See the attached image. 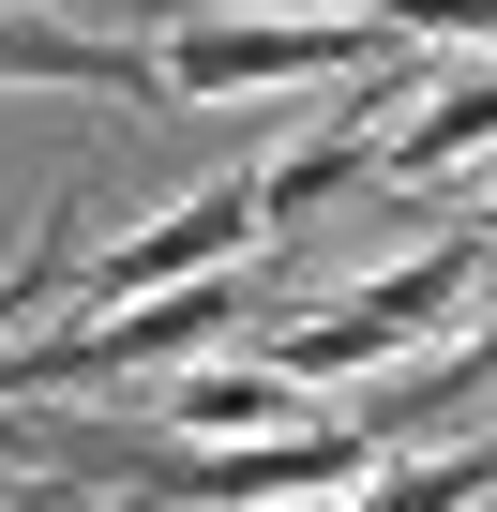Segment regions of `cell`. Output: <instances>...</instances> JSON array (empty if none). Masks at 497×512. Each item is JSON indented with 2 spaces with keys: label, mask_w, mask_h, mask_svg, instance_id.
Masks as SVG:
<instances>
[{
  "label": "cell",
  "mask_w": 497,
  "mask_h": 512,
  "mask_svg": "<svg viewBox=\"0 0 497 512\" xmlns=\"http://www.w3.org/2000/svg\"><path fill=\"white\" fill-rule=\"evenodd\" d=\"M482 151H497V46L407 91V121L377 136V181H452V166H482Z\"/></svg>",
  "instance_id": "52a82bcc"
},
{
  "label": "cell",
  "mask_w": 497,
  "mask_h": 512,
  "mask_svg": "<svg viewBox=\"0 0 497 512\" xmlns=\"http://www.w3.org/2000/svg\"><path fill=\"white\" fill-rule=\"evenodd\" d=\"M0 512H106V482H91V467H61V482H0Z\"/></svg>",
  "instance_id": "9c48e42d"
},
{
  "label": "cell",
  "mask_w": 497,
  "mask_h": 512,
  "mask_svg": "<svg viewBox=\"0 0 497 512\" xmlns=\"http://www.w3.org/2000/svg\"><path fill=\"white\" fill-rule=\"evenodd\" d=\"M467 226H497V181H482V196H467Z\"/></svg>",
  "instance_id": "8fae6325"
},
{
  "label": "cell",
  "mask_w": 497,
  "mask_h": 512,
  "mask_svg": "<svg viewBox=\"0 0 497 512\" xmlns=\"http://www.w3.org/2000/svg\"><path fill=\"white\" fill-rule=\"evenodd\" d=\"M482 272H497V226H437L422 256H392V272H362L347 302H317V317H287L272 332V362L302 377V392H347V377H392L407 347H437L467 302H482Z\"/></svg>",
  "instance_id": "6da1fadb"
},
{
  "label": "cell",
  "mask_w": 497,
  "mask_h": 512,
  "mask_svg": "<svg viewBox=\"0 0 497 512\" xmlns=\"http://www.w3.org/2000/svg\"><path fill=\"white\" fill-rule=\"evenodd\" d=\"M272 16H377V0H272Z\"/></svg>",
  "instance_id": "30bf717a"
},
{
  "label": "cell",
  "mask_w": 497,
  "mask_h": 512,
  "mask_svg": "<svg viewBox=\"0 0 497 512\" xmlns=\"http://www.w3.org/2000/svg\"><path fill=\"white\" fill-rule=\"evenodd\" d=\"M467 407H497V317H452V347H422V362H392V377L362 392L377 452H407V437H452Z\"/></svg>",
  "instance_id": "5b68a950"
},
{
  "label": "cell",
  "mask_w": 497,
  "mask_h": 512,
  "mask_svg": "<svg viewBox=\"0 0 497 512\" xmlns=\"http://www.w3.org/2000/svg\"><path fill=\"white\" fill-rule=\"evenodd\" d=\"M407 31L392 16H181L166 31V106H241V91H347L377 76Z\"/></svg>",
  "instance_id": "7a4b0ae2"
},
{
  "label": "cell",
  "mask_w": 497,
  "mask_h": 512,
  "mask_svg": "<svg viewBox=\"0 0 497 512\" xmlns=\"http://www.w3.org/2000/svg\"><path fill=\"white\" fill-rule=\"evenodd\" d=\"M0 91H121V106H166V46L91 31V16H61V0H16V16H0Z\"/></svg>",
  "instance_id": "277c9868"
},
{
  "label": "cell",
  "mask_w": 497,
  "mask_h": 512,
  "mask_svg": "<svg viewBox=\"0 0 497 512\" xmlns=\"http://www.w3.org/2000/svg\"><path fill=\"white\" fill-rule=\"evenodd\" d=\"M497 497V422H452V437H407V452H377L347 497H317V512H482Z\"/></svg>",
  "instance_id": "ba28073f"
},
{
  "label": "cell",
  "mask_w": 497,
  "mask_h": 512,
  "mask_svg": "<svg viewBox=\"0 0 497 512\" xmlns=\"http://www.w3.org/2000/svg\"><path fill=\"white\" fill-rule=\"evenodd\" d=\"M0 16H16V0H0Z\"/></svg>",
  "instance_id": "7c38bea8"
},
{
  "label": "cell",
  "mask_w": 497,
  "mask_h": 512,
  "mask_svg": "<svg viewBox=\"0 0 497 512\" xmlns=\"http://www.w3.org/2000/svg\"><path fill=\"white\" fill-rule=\"evenodd\" d=\"M272 241V211H257V166H226V181H196L181 211H151V226H121V241H91V302H136V287H181V272H241V256Z\"/></svg>",
  "instance_id": "3957f363"
},
{
  "label": "cell",
  "mask_w": 497,
  "mask_h": 512,
  "mask_svg": "<svg viewBox=\"0 0 497 512\" xmlns=\"http://www.w3.org/2000/svg\"><path fill=\"white\" fill-rule=\"evenodd\" d=\"M317 407H332V392H302L272 347H257V362H181V377L151 392L166 437H287V422H317Z\"/></svg>",
  "instance_id": "8992f818"
}]
</instances>
